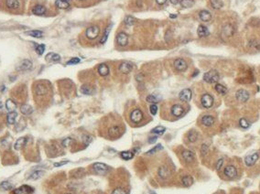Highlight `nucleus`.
<instances>
[{"label": "nucleus", "mask_w": 260, "mask_h": 194, "mask_svg": "<svg viewBox=\"0 0 260 194\" xmlns=\"http://www.w3.org/2000/svg\"><path fill=\"white\" fill-rule=\"evenodd\" d=\"M239 124H240V126L243 127V128H248L249 127V123L246 119L245 118H242L240 121H239Z\"/></svg>", "instance_id": "09e8293b"}, {"label": "nucleus", "mask_w": 260, "mask_h": 194, "mask_svg": "<svg viewBox=\"0 0 260 194\" xmlns=\"http://www.w3.org/2000/svg\"><path fill=\"white\" fill-rule=\"evenodd\" d=\"M112 194H127V192L123 188H116L112 191Z\"/></svg>", "instance_id": "de8ad7c7"}, {"label": "nucleus", "mask_w": 260, "mask_h": 194, "mask_svg": "<svg viewBox=\"0 0 260 194\" xmlns=\"http://www.w3.org/2000/svg\"><path fill=\"white\" fill-rule=\"evenodd\" d=\"M31 67H32V62L29 60H23L22 62L19 63V65L17 66V69L19 71H28L31 69Z\"/></svg>", "instance_id": "9b49d317"}, {"label": "nucleus", "mask_w": 260, "mask_h": 194, "mask_svg": "<svg viewBox=\"0 0 260 194\" xmlns=\"http://www.w3.org/2000/svg\"><path fill=\"white\" fill-rule=\"evenodd\" d=\"M207 152H208V147L206 145H202V147H201V154L203 156H205L207 154Z\"/></svg>", "instance_id": "4d7b16f0"}, {"label": "nucleus", "mask_w": 260, "mask_h": 194, "mask_svg": "<svg viewBox=\"0 0 260 194\" xmlns=\"http://www.w3.org/2000/svg\"><path fill=\"white\" fill-rule=\"evenodd\" d=\"M32 13L37 15V16H42L46 13V8H45V7H43L41 5H37L33 8Z\"/></svg>", "instance_id": "5701e85b"}, {"label": "nucleus", "mask_w": 260, "mask_h": 194, "mask_svg": "<svg viewBox=\"0 0 260 194\" xmlns=\"http://www.w3.org/2000/svg\"><path fill=\"white\" fill-rule=\"evenodd\" d=\"M184 113V108L183 106H181V105H174L172 107H171V114L174 115V116H181Z\"/></svg>", "instance_id": "ddd939ff"}, {"label": "nucleus", "mask_w": 260, "mask_h": 194, "mask_svg": "<svg viewBox=\"0 0 260 194\" xmlns=\"http://www.w3.org/2000/svg\"><path fill=\"white\" fill-rule=\"evenodd\" d=\"M109 32H110V29H106V32L103 33V37H102V38H101V40H100V43H105L106 40H107V38H108V35H109Z\"/></svg>", "instance_id": "3c124183"}, {"label": "nucleus", "mask_w": 260, "mask_h": 194, "mask_svg": "<svg viewBox=\"0 0 260 194\" xmlns=\"http://www.w3.org/2000/svg\"><path fill=\"white\" fill-rule=\"evenodd\" d=\"M191 96H192V92L190 89H184L182 90L180 94H179V97L180 99L183 102H189L191 101Z\"/></svg>", "instance_id": "0eeeda50"}, {"label": "nucleus", "mask_w": 260, "mask_h": 194, "mask_svg": "<svg viewBox=\"0 0 260 194\" xmlns=\"http://www.w3.org/2000/svg\"><path fill=\"white\" fill-rule=\"evenodd\" d=\"M136 23V18H133L132 16H127L126 18H125V24L127 26H132Z\"/></svg>", "instance_id": "79ce46f5"}, {"label": "nucleus", "mask_w": 260, "mask_h": 194, "mask_svg": "<svg viewBox=\"0 0 260 194\" xmlns=\"http://www.w3.org/2000/svg\"><path fill=\"white\" fill-rule=\"evenodd\" d=\"M156 2H157L160 6H162L167 2V0H156Z\"/></svg>", "instance_id": "bf43d9fd"}, {"label": "nucleus", "mask_w": 260, "mask_h": 194, "mask_svg": "<svg viewBox=\"0 0 260 194\" xmlns=\"http://www.w3.org/2000/svg\"><path fill=\"white\" fill-rule=\"evenodd\" d=\"M45 51V45L43 44H40V45H38L37 48H36V52L39 54V55H42L43 52Z\"/></svg>", "instance_id": "49530a36"}, {"label": "nucleus", "mask_w": 260, "mask_h": 194, "mask_svg": "<svg viewBox=\"0 0 260 194\" xmlns=\"http://www.w3.org/2000/svg\"><path fill=\"white\" fill-rule=\"evenodd\" d=\"M18 116V114L14 111V112H9V114L8 115V117H7V120H8V123L9 125H13L16 121V118Z\"/></svg>", "instance_id": "2f4dec72"}, {"label": "nucleus", "mask_w": 260, "mask_h": 194, "mask_svg": "<svg viewBox=\"0 0 260 194\" xmlns=\"http://www.w3.org/2000/svg\"><path fill=\"white\" fill-rule=\"evenodd\" d=\"M121 157L126 160H129L134 157V153L132 151H124L121 153Z\"/></svg>", "instance_id": "ea45409f"}, {"label": "nucleus", "mask_w": 260, "mask_h": 194, "mask_svg": "<svg viewBox=\"0 0 260 194\" xmlns=\"http://www.w3.org/2000/svg\"><path fill=\"white\" fill-rule=\"evenodd\" d=\"M81 92H82L83 94L90 95V94H92V92H93V89H92L88 84H84V85H83V86H82V88H81Z\"/></svg>", "instance_id": "4c0bfd02"}, {"label": "nucleus", "mask_w": 260, "mask_h": 194, "mask_svg": "<svg viewBox=\"0 0 260 194\" xmlns=\"http://www.w3.org/2000/svg\"><path fill=\"white\" fill-rule=\"evenodd\" d=\"M80 62V59L79 58H73L72 60H70L68 62H67V64L68 65H73V64H77V63H79Z\"/></svg>", "instance_id": "5fc2aeb1"}, {"label": "nucleus", "mask_w": 260, "mask_h": 194, "mask_svg": "<svg viewBox=\"0 0 260 194\" xmlns=\"http://www.w3.org/2000/svg\"><path fill=\"white\" fill-rule=\"evenodd\" d=\"M223 164H224V159H219L218 162H217V164H216V169H217V170H220L221 168H222V166H223Z\"/></svg>", "instance_id": "6e6d98bb"}, {"label": "nucleus", "mask_w": 260, "mask_h": 194, "mask_svg": "<svg viewBox=\"0 0 260 194\" xmlns=\"http://www.w3.org/2000/svg\"><path fill=\"white\" fill-rule=\"evenodd\" d=\"M73 142V140L71 137H68V138H66V139H64L62 141V146H63V147H65V148H67V147H69V146L72 145Z\"/></svg>", "instance_id": "603ef678"}, {"label": "nucleus", "mask_w": 260, "mask_h": 194, "mask_svg": "<svg viewBox=\"0 0 260 194\" xmlns=\"http://www.w3.org/2000/svg\"><path fill=\"white\" fill-rule=\"evenodd\" d=\"M26 142H27V138H26V137H20V138H19V139L16 141L15 145H14V149H15L16 150H20V149L24 147V145L26 144Z\"/></svg>", "instance_id": "b1692460"}, {"label": "nucleus", "mask_w": 260, "mask_h": 194, "mask_svg": "<svg viewBox=\"0 0 260 194\" xmlns=\"http://www.w3.org/2000/svg\"><path fill=\"white\" fill-rule=\"evenodd\" d=\"M215 90L218 93H220L222 95H225L227 93V88L225 86H224L223 84H220V83H217L215 85Z\"/></svg>", "instance_id": "473e14b6"}, {"label": "nucleus", "mask_w": 260, "mask_h": 194, "mask_svg": "<svg viewBox=\"0 0 260 194\" xmlns=\"http://www.w3.org/2000/svg\"><path fill=\"white\" fill-rule=\"evenodd\" d=\"M1 188L5 190H9L12 189V184L9 181H3L1 183Z\"/></svg>", "instance_id": "c03bdc74"}, {"label": "nucleus", "mask_w": 260, "mask_h": 194, "mask_svg": "<svg viewBox=\"0 0 260 194\" xmlns=\"http://www.w3.org/2000/svg\"><path fill=\"white\" fill-rule=\"evenodd\" d=\"M181 155H182L183 159H184L186 162H188V163L192 162V161L194 160V159H195L194 153L191 152V151H190V150H184Z\"/></svg>", "instance_id": "a211bd4d"}, {"label": "nucleus", "mask_w": 260, "mask_h": 194, "mask_svg": "<svg viewBox=\"0 0 260 194\" xmlns=\"http://www.w3.org/2000/svg\"><path fill=\"white\" fill-rule=\"evenodd\" d=\"M152 194H155V193H152Z\"/></svg>", "instance_id": "774afa93"}, {"label": "nucleus", "mask_w": 260, "mask_h": 194, "mask_svg": "<svg viewBox=\"0 0 260 194\" xmlns=\"http://www.w3.org/2000/svg\"><path fill=\"white\" fill-rule=\"evenodd\" d=\"M44 175V171L43 170H35L34 172L31 173V175L29 176V179L31 180H36L39 179V178H41Z\"/></svg>", "instance_id": "c85d7f7f"}, {"label": "nucleus", "mask_w": 260, "mask_h": 194, "mask_svg": "<svg viewBox=\"0 0 260 194\" xmlns=\"http://www.w3.org/2000/svg\"><path fill=\"white\" fill-rule=\"evenodd\" d=\"M80 1H84V0H80Z\"/></svg>", "instance_id": "69168bd1"}, {"label": "nucleus", "mask_w": 260, "mask_h": 194, "mask_svg": "<svg viewBox=\"0 0 260 194\" xmlns=\"http://www.w3.org/2000/svg\"><path fill=\"white\" fill-rule=\"evenodd\" d=\"M120 133V129L118 126H113L109 129V135L111 136H116Z\"/></svg>", "instance_id": "37998d69"}, {"label": "nucleus", "mask_w": 260, "mask_h": 194, "mask_svg": "<svg viewBox=\"0 0 260 194\" xmlns=\"http://www.w3.org/2000/svg\"><path fill=\"white\" fill-rule=\"evenodd\" d=\"M159 176L161 179H167L170 177V170L166 167L162 166L159 169Z\"/></svg>", "instance_id": "412c9836"}, {"label": "nucleus", "mask_w": 260, "mask_h": 194, "mask_svg": "<svg viewBox=\"0 0 260 194\" xmlns=\"http://www.w3.org/2000/svg\"><path fill=\"white\" fill-rule=\"evenodd\" d=\"M193 5H194V0H181V6L184 8H191Z\"/></svg>", "instance_id": "e433bc0d"}, {"label": "nucleus", "mask_w": 260, "mask_h": 194, "mask_svg": "<svg viewBox=\"0 0 260 194\" xmlns=\"http://www.w3.org/2000/svg\"><path fill=\"white\" fill-rule=\"evenodd\" d=\"M130 119L133 123H139L143 119V113L139 109H135L131 113Z\"/></svg>", "instance_id": "6e6552de"}, {"label": "nucleus", "mask_w": 260, "mask_h": 194, "mask_svg": "<svg viewBox=\"0 0 260 194\" xmlns=\"http://www.w3.org/2000/svg\"><path fill=\"white\" fill-rule=\"evenodd\" d=\"M66 163H68V161H62V162H60V163H55L54 166L55 167H61V166H62V165H64Z\"/></svg>", "instance_id": "052dcab7"}, {"label": "nucleus", "mask_w": 260, "mask_h": 194, "mask_svg": "<svg viewBox=\"0 0 260 194\" xmlns=\"http://www.w3.org/2000/svg\"><path fill=\"white\" fill-rule=\"evenodd\" d=\"M259 158V155L257 153H255L253 155H250V156H247L245 159V163L246 166H253L258 159Z\"/></svg>", "instance_id": "4468645a"}, {"label": "nucleus", "mask_w": 260, "mask_h": 194, "mask_svg": "<svg viewBox=\"0 0 260 194\" xmlns=\"http://www.w3.org/2000/svg\"><path fill=\"white\" fill-rule=\"evenodd\" d=\"M116 42L120 46H127L128 43V36L125 32H120L116 36Z\"/></svg>", "instance_id": "1a4fd4ad"}, {"label": "nucleus", "mask_w": 260, "mask_h": 194, "mask_svg": "<svg viewBox=\"0 0 260 194\" xmlns=\"http://www.w3.org/2000/svg\"><path fill=\"white\" fill-rule=\"evenodd\" d=\"M162 149V146L161 145H157L156 146V147L154 148V149H150L148 152H147L146 154L147 155H150V154H153V153H155V152H157L158 150H160V149Z\"/></svg>", "instance_id": "8fccbe9b"}, {"label": "nucleus", "mask_w": 260, "mask_h": 194, "mask_svg": "<svg viewBox=\"0 0 260 194\" xmlns=\"http://www.w3.org/2000/svg\"><path fill=\"white\" fill-rule=\"evenodd\" d=\"M93 169L97 172V173H100V174H105L106 173V171L108 170V167L103 164V163H94L93 166Z\"/></svg>", "instance_id": "9d476101"}, {"label": "nucleus", "mask_w": 260, "mask_h": 194, "mask_svg": "<svg viewBox=\"0 0 260 194\" xmlns=\"http://www.w3.org/2000/svg\"><path fill=\"white\" fill-rule=\"evenodd\" d=\"M171 2L173 5H176V4L179 3V0H171Z\"/></svg>", "instance_id": "680f3d73"}, {"label": "nucleus", "mask_w": 260, "mask_h": 194, "mask_svg": "<svg viewBox=\"0 0 260 194\" xmlns=\"http://www.w3.org/2000/svg\"><path fill=\"white\" fill-rule=\"evenodd\" d=\"M250 97V94L247 91L244 90V89H240L238 90L236 92H235V98L237 99L238 102H241V103H245L246 101H248Z\"/></svg>", "instance_id": "7ed1b4c3"}, {"label": "nucleus", "mask_w": 260, "mask_h": 194, "mask_svg": "<svg viewBox=\"0 0 260 194\" xmlns=\"http://www.w3.org/2000/svg\"><path fill=\"white\" fill-rule=\"evenodd\" d=\"M20 111H21V113H22L23 115H29L32 114L33 108H32L30 105H23L20 107Z\"/></svg>", "instance_id": "cd10ccee"}, {"label": "nucleus", "mask_w": 260, "mask_h": 194, "mask_svg": "<svg viewBox=\"0 0 260 194\" xmlns=\"http://www.w3.org/2000/svg\"><path fill=\"white\" fill-rule=\"evenodd\" d=\"M133 70V65L129 62H122L119 66V71L122 72V73H125V74H127L129 73L131 71Z\"/></svg>", "instance_id": "dca6fc26"}, {"label": "nucleus", "mask_w": 260, "mask_h": 194, "mask_svg": "<svg viewBox=\"0 0 260 194\" xmlns=\"http://www.w3.org/2000/svg\"><path fill=\"white\" fill-rule=\"evenodd\" d=\"M26 35L34 37V38H42L43 36V32L40 30H30V31H27Z\"/></svg>", "instance_id": "f704fd0d"}, {"label": "nucleus", "mask_w": 260, "mask_h": 194, "mask_svg": "<svg viewBox=\"0 0 260 194\" xmlns=\"http://www.w3.org/2000/svg\"><path fill=\"white\" fill-rule=\"evenodd\" d=\"M150 113L153 115H155L156 114H157V111H158V106L156 105L155 104H152L151 105H150Z\"/></svg>", "instance_id": "864d4df0"}, {"label": "nucleus", "mask_w": 260, "mask_h": 194, "mask_svg": "<svg viewBox=\"0 0 260 194\" xmlns=\"http://www.w3.org/2000/svg\"><path fill=\"white\" fill-rule=\"evenodd\" d=\"M35 92L38 95H44L47 93V88L42 84H38L35 88Z\"/></svg>", "instance_id": "bb28decb"}, {"label": "nucleus", "mask_w": 260, "mask_h": 194, "mask_svg": "<svg viewBox=\"0 0 260 194\" xmlns=\"http://www.w3.org/2000/svg\"><path fill=\"white\" fill-rule=\"evenodd\" d=\"M197 33L199 35V37L202 38V37H206L209 35V30H208V28L203 26V25H200L198 27V29H197Z\"/></svg>", "instance_id": "393cba45"}, {"label": "nucleus", "mask_w": 260, "mask_h": 194, "mask_svg": "<svg viewBox=\"0 0 260 194\" xmlns=\"http://www.w3.org/2000/svg\"><path fill=\"white\" fill-rule=\"evenodd\" d=\"M210 2H211L213 8H214V9H220L224 6L222 0H210Z\"/></svg>", "instance_id": "72a5a7b5"}, {"label": "nucleus", "mask_w": 260, "mask_h": 194, "mask_svg": "<svg viewBox=\"0 0 260 194\" xmlns=\"http://www.w3.org/2000/svg\"><path fill=\"white\" fill-rule=\"evenodd\" d=\"M174 67L177 71L179 72H184L187 70V62L185 60L181 59V58H179V59H176L174 61Z\"/></svg>", "instance_id": "423d86ee"}, {"label": "nucleus", "mask_w": 260, "mask_h": 194, "mask_svg": "<svg viewBox=\"0 0 260 194\" xmlns=\"http://www.w3.org/2000/svg\"><path fill=\"white\" fill-rule=\"evenodd\" d=\"M99 32H100V28L97 27V26H92L90 28H88L86 29V37L89 38V39H94L98 37L99 35Z\"/></svg>", "instance_id": "20e7f679"}, {"label": "nucleus", "mask_w": 260, "mask_h": 194, "mask_svg": "<svg viewBox=\"0 0 260 194\" xmlns=\"http://www.w3.org/2000/svg\"><path fill=\"white\" fill-rule=\"evenodd\" d=\"M182 184H183V186H185V187H190V186H191L192 185V183H193V179L191 177V176H185V177H183L182 178Z\"/></svg>", "instance_id": "c9c22d12"}, {"label": "nucleus", "mask_w": 260, "mask_h": 194, "mask_svg": "<svg viewBox=\"0 0 260 194\" xmlns=\"http://www.w3.org/2000/svg\"><path fill=\"white\" fill-rule=\"evenodd\" d=\"M6 108L9 111V112H14L17 108V104L12 101V100H8L6 102Z\"/></svg>", "instance_id": "7c9ffc66"}, {"label": "nucleus", "mask_w": 260, "mask_h": 194, "mask_svg": "<svg viewBox=\"0 0 260 194\" xmlns=\"http://www.w3.org/2000/svg\"><path fill=\"white\" fill-rule=\"evenodd\" d=\"M225 175L229 179H235L237 175V169L234 165H228L224 170Z\"/></svg>", "instance_id": "39448f33"}, {"label": "nucleus", "mask_w": 260, "mask_h": 194, "mask_svg": "<svg viewBox=\"0 0 260 194\" xmlns=\"http://www.w3.org/2000/svg\"><path fill=\"white\" fill-rule=\"evenodd\" d=\"M219 73L215 70H211L203 75V80L208 83H215L219 81Z\"/></svg>", "instance_id": "f257e3e1"}, {"label": "nucleus", "mask_w": 260, "mask_h": 194, "mask_svg": "<svg viewBox=\"0 0 260 194\" xmlns=\"http://www.w3.org/2000/svg\"><path fill=\"white\" fill-rule=\"evenodd\" d=\"M201 124L205 126H212L214 124V118L212 115H204L201 118Z\"/></svg>", "instance_id": "aec40b11"}, {"label": "nucleus", "mask_w": 260, "mask_h": 194, "mask_svg": "<svg viewBox=\"0 0 260 194\" xmlns=\"http://www.w3.org/2000/svg\"><path fill=\"white\" fill-rule=\"evenodd\" d=\"M64 1H67V2H68V1H69V0H64Z\"/></svg>", "instance_id": "0e129e2a"}, {"label": "nucleus", "mask_w": 260, "mask_h": 194, "mask_svg": "<svg viewBox=\"0 0 260 194\" xmlns=\"http://www.w3.org/2000/svg\"><path fill=\"white\" fill-rule=\"evenodd\" d=\"M46 61L51 62H57L61 61V56L56 53H49L46 56Z\"/></svg>", "instance_id": "a878e982"}, {"label": "nucleus", "mask_w": 260, "mask_h": 194, "mask_svg": "<svg viewBox=\"0 0 260 194\" xmlns=\"http://www.w3.org/2000/svg\"><path fill=\"white\" fill-rule=\"evenodd\" d=\"M156 140H157V137H153V139L150 138V139H149V143H153V142H155Z\"/></svg>", "instance_id": "e2e57ef3"}, {"label": "nucleus", "mask_w": 260, "mask_h": 194, "mask_svg": "<svg viewBox=\"0 0 260 194\" xmlns=\"http://www.w3.org/2000/svg\"><path fill=\"white\" fill-rule=\"evenodd\" d=\"M147 102L150 103V104H157L159 102V100L157 99V97L154 95H148L147 97Z\"/></svg>", "instance_id": "a18cd8bd"}, {"label": "nucleus", "mask_w": 260, "mask_h": 194, "mask_svg": "<svg viewBox=\"0 0 260 194\" xmlns=\"http://www.w3.org/2000/svg\"><path fill=\"white\" fill-rule=\"evenodd\" d=\"M197 138H198V134H197L195 131H191V132L189 133L188 139H189V141H190V142L194 143V142L197 140Z\"/></svg>", "instance_id": "a19ab883"}, {"label": "nucleus", "mask_w": 260, "mask_h": 194, "mask_svg": "<svg viewBox=\"0 0 260 194\" xmlns=\"http://www.w3.org/2000/svg\"><path fill=\"white\" fill-rule=\"evenodd\" d=\"M6 6L9 9H18L20 7V2L19 0H6Z\"/></svg>", "instance_id": "f3484780"}, {"label": "nucleus", "mask_w": 260, "mask_h": 194, "mask_svg": "<svg viewBox=\"0 0 260 194\" xmlns=\"http://www.w3.org/2000/svg\"><path fill=\"white\" fill-rule=\"evenodd\" d=\"M199 17H200V19L203 22H208L210 21L212 19V15L209 11L207 10H201L200 13H199Z\"/></svg>", "instance_id": "6ab92c4d"}, {"label": "nucleus", "mask_w": 260, "mask_h": 194, "mask_svg": "<svg viewBox=\"0 0 260 194\" xmlns=\"http://www.w3.org/2000/svg\"><path fill=\"white\" fill-rule=\"evenodd\" d=\"M56 7L61 9H67L70 7V4L64 0H56Z\"/></svg>", "instance_id": "c756f323"}, {"label": "nucleus", "mask_w": 260, "mask_h": 194, "mask_svg": "<svg viewBox=\"0 0 260 194\" xmlns=\"http://www.w3.org/2000/svg\"><path fill=\"white\" fill-rule=\"evenodd\" d=\"M201 105L204 108H211L214 105V98L209 93H204L201 98Z\"/></svg>", "instance_id": "f03ea898"}, {"label": "nucleus", "mask_w": 260, "mask_h": 194, "mask_svg": "<svg viewBox=\"0 0 260 194\" xmlns=\"http://www.w3.org/2000/svg\"><path fill=\"white\" fill-rule=\"evenodd\" d=\"M33 189L28 185H23L20 188L13 190V194H22V193H27V194H30L33 192Z\"/></svg>", "instance_id": "f8f14e48"}, {"label": "nucleus", "mask_w": 260, "mask_h": 194, "mask_svg": "<svg viewBox=\"0 0 260 194\" xmlns=\"http://www.w3.org/2000/svg\"><path fill=\"white\" fill-rule=\"evenodd\" d=\"M67 194H72V193H67Z\"/></svg>", "instance_id": "338daca9"}, {"label": "nucleus", "mask_w": 260, "mask_h": 194, "mask_svg": "<svg viewBox=\"0 0 260 194\" xmlns=\"http://www.w3.org/2000/svg\"><path fill=\"white\" fill-rule=\"evenodd\" d=\"M136 78H137V81H138V82H142V81L144 80V76H143V74H141V73L137 74V75L136 76Z\"/></svg>", "instance_id": "13d9d810"}, {"label": "nucleus", "mask_w": 260, "mask_h": 194, "mask_svg": "<svg viewBox=\"0 0 260 194\" xmlns=\"http://www.w3.org/2000/svg\"><path fill=\"white\" fill-rule=\"evenodd\" d=\"M222 33L225 37H231L235 33V28L231 24H226L225 26H224Z\"/></svg>", "instance_id": "2eb2a0df"}, {"label": "nucleus", "mask_w": 260, "mask_h": 194, "mask_svg": "<svg viewBox=\"0 0 260 194\" xmlns=\"http://www.w3.org/2000/svg\"><path fill=\"white\" fill-rule=\"evenodd\" d=\"M165 131H166V128L164 126H157L154 129H152L151 133L156 134V135H162V134H164Z\"/></svg>", "instance_id": "58836bf2"}, {"label": "nucleus", "mask_w": 260, "mask_h": 194, "mask_svg": "<svg viewBox=\"0 0 260 194\" xmlns=\"http://www.w3.org/2000/svg\"><path fill=\"white\" fill-rule=\"evenodd\" d=\"M98 72L101 76H107L108 73H109V68L106 64L105 63H102L101 65H99L98 67Z\"/></svg>", "instance_id": "4be33fe9"}]
</instances>
